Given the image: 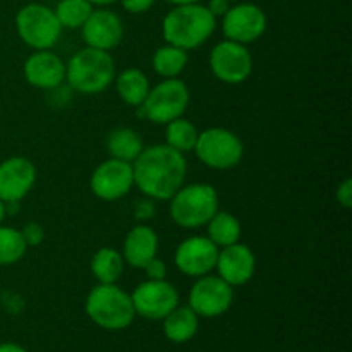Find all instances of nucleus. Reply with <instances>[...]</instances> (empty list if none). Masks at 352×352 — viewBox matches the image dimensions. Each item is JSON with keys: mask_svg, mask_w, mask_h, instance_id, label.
Wrapping results in <instances>:
<instances>
[{"mask_svg": "<svg viewBox=\"0 0 352 352\" xmlns=\"http://www.w3.org/2000/svg\"><path fill=\"white\" fill-rule=\"evenodd\" d=\"M134 186L151 199L168 201L184 186L188 162L168 144H153L133 162Z\"/></svg>", "mask_w": 352, "mask_h": 352, "instance_id": "obj_1", "label": "nucleus"}, {"mask_svg": "<svg viewBox=\"0 0 352 352\" xmlns=\"http://www.w3.org/2000/svg\"><path fill=\"white\" fill-rule=\"evenodd\" d=\"M215 28L217 17H213L206 6L196 2L174 6V9L168 10L162 23V33L168 45L189 52L201 47Z\"/></svg>", "mask_w": 352, "mask_h": 352, "instance_id": "obj_2", "label": "nucleus"}, {"mask_svg": "<svg viewBox=\"0 0 352 352\" xmlns=\"http://www.w3.org/2000/svg\"><path fill=\"white\" fill-rule=\"evenodd\" d=\"M65 79L74 91L96 95L116 79V64L109 52L86 47L65 64Z\"/></svg>", "mask_w": 352, "mask_h": 352, "instance_id": "obj_3", "label": "nucleus"}, {"mask_svg": "<svg viewBox=\"0 0 352 352\" xmlns=\"http://www.w3.org/2000/svg\"><path fill=\"white\" fill-rule=\"evenodd\" d=\"M86 315L105 330H124L136 318L133 299L116 284H98L86 298Z\"/></svg>", "mask_w": 352, "mask_h": 352, "instance_id": "obj_4", "label": "nucleus"}, {"mask_svg": "<svg viewBox=\"0 0 352 352\" xmlns=\"http://www.w3.org/2000/svg\"><path fill=\"white\" fill-rule=\"evenodd\" d=\"M168 201L172 220L184 229L206 226L219 212V195L210 184L182 186Z\"/></svg>", "mask_w": 352, "mask_h": 352, "instance_id": "obj_5", "label": "nucleus"}, {"mask_svg": "<svg viewBox=\"0 0 352 352\" xmlns=\"http://www.w3.org/2000/svg\"><path fill=\"white\" fill-rule=\"evenodd\" d=\"M16 30L21 40L34 50H50L60 38L64 28L54 9L45 3H28L16 16Z\"/></svg>", "mask_w": 352, "mask_h": 352, "instance_id": "obj_6", "label": "nucleus"}, {"mask_svg": "<svg viewBox=\"0 0 352 352\" xmlns=\"http://www.w3.org/2000/svg\"><path fill=\"white\" fill-rule=\"evenodd\" d=\"M189 105V89L184 81L170 78L150 89L146 100L141 103L140 116L153 124H168L179 119Z\"/></svg>", "mask_w": 352, "mask_h": 352, "instance_id": "obj_7", "label": "nucleus"}, {"mask_svg": "<svg viewBox=\"0 0 352 352\" xmlns=\"http://www.w3.org/2000/svg\"><path fill=\"white\" fill-rule=\"evenodd\" d=\"M195 153L206 167L215 170H229L243 160V141L229 129L210 127L199 133Z\"/></svg>", "mask_w": 352, "mask_h": 352, "instance_id": "obj_8", "label": "nucleus"}, {"mask_svg": "<svg viewBox=\"0 0 352 352\" xmlns=\"http://www.w3.org/2000/svg\"><path fill=\"white\" fill-rule=\"evenodd\" d=\"M210 69L226 85H241L253 72V57L246 45L223 40L210 54Z\"/></svg>", "mask_w": 352, "mask_h": 352, "instance_id": "obj_9", "label": "nucleus"}, {"mask_svg": "<svg viewBox=\"0 0 352 352\" xmlns=\"http://www.w3.org/2000/svg\"><path fill=\"white\" fill-rule=\"evenodd\" d=\"M234 287L215 275H203L189 292V308L201 318H215L229 311Z\"/></svg>", "mask_w": 352, "mask_h": 352, "instance_id": "obj_10", "label": "nucleus"}, {"mask_svg": "<svg viewBox=\"0 0 352 352\" xmlns=\"http://www.w3.org/2000/svg\"><path fill=\"white\" fill-rule=\"evenodd\" d=\"M267 14L260 6L251 2H241L230 6L222 16V31L227 40L237 43H253L267 31Z\"/></svg>", "mask_w": 352, "mask_h": 352, "instance_id": "obj_11", "label": "nucleus"}, {"mask_svg": "<svg viewBox=\"0 0 352 352\" xmlns=\"http://www.w3.org/2000/svg\"><path fill=\"white\" fill-rule=\"evenodd\" d=\"M133 306L136 315L143 318L157 322L164 320L172 309L179 306V292L170 282L164 280H146L134 289Z\"/></svg>", "mask_w": 352, "mask_h": 352, "instance_id": "obj_12", "label": "nucleus"}, {"mask_svg": "<svg viewBox=\"0 0 352 352\" xmlns=\"http://www.w3.org/2000/svg\"><path fill=\"white\" fill-rule=\"evenodd\" d=\"M89 186L93 195L103 201H116L124 198L134 186L133 164L109 158L95 168Z\"/></svg>", "mask_w": 352, "mask_h": 352, "instance_id": "obj_13", "label": "nucleus"}, {"mask_svg": "<svg viewBox=\"0 0 352 352\" xmlns=\"http://www.w3.org/2000/svg\"><path fill=\"white\" fill-rule=\"evenodd\" d=\"M219 251V246L208 237H188L175 251V265L188 277H203L215 270Z\"/></svg>", "mask_w": 352, "mask_h": 352, "instance_id": "obj_14", "label": "nucleus"}, {"mask_svg": "<svg viewBox=\"0 0 352 352\" xmlns=\"http://www.w3.org/2000/svg\"><path fill=\"white\" fill-rule=\"evenodd\" d=\"M85 43L98 50H112L122 41L124 24L119 14L100 7L93 9L86 23L81 26Z\"/></svg>", "mask_w": 352, "mask_h": 352, "instance_id": "obj_15", "label": "nucleus"}, {"mask_svg": "<svg viewBox=\"0 0 352 352\" xmlns=\"http://www.w3.org/2000/svg\"><path fill=\"white\" fill-rule=\"evenodd\" d=\"M36 182V167L24 157L7 158L0 164V199L19 203Z\"/></svg>", "mask_w": 352, "mask_h": 352, "instance_id": "obj_16", "label": "nucleus"}, {"mask_svg": "<svg viewBox=\"0 0 352 352\" xmlns=\"http://www.w3.org/2000/svg\"><path fill=\"white\" fill-rule=\"evenodd\" d=\"M215 268L219 270L220 278H223L232 287H239L253 278L256 272V258L251 248L236 243L219 251Z\"/></svg>", "mask_w": 352, "mask_h": 352, "instance_id": "obj_17", "label": "nucleus"}, {"mask_svg": "<svg viewBox=\"0 0 352 352\" xmlns=\"http://www.w3.org/2000/svg\"><path fill=\"white\" fill-rule=\"evenodd\" d=\"M24 76L31 86L40 89H55L65 79V64L50 50H36L24 64Z\"/></svg>", "mask_w": 352, "mask_h": 352, "instance_id": "obj_18", "label": "nucleus"}, {"mask_svg": "<svg viewBox=\"0 0 352 352\" xmlns=\"http://www.w3.org/2000/svg\"><path fill=\"white\" fill-rule=\"evenodd\" d=\"M158 253V236L151 227L136 226L124 241V261L134 268H144Z\"/></svg>", "mask_w": 352, "mask_h": 352, "instance_id": "obj_19", "label": "nucleus"}, {"mask_svg": "<svg viewBox=\"0 0 352 352\" xmlns=\"http://www.w3.org/2000/svg\"><path fill=\"white\" fill-rule=\"evenodd\" d=\"M199 316L189 306H177L164 318V333L170 342L184 344L198 333Z\"/></svg>", "mask_w": 352, "mask_h": 352, "instance_id": "obj_20", "label": "nucleus"}, {"mask_svg": "<svg viewBox=\"0 0 352 352\" xmlns=\"http://www.w3.org/2000/svg\"><path fill=\"white\" fill-rule=\"evenodd\" d=\"M117 93L124 103L131 107H140L150 93V81L140 69H126L116 78Z\"/></svg>", "mask_w": 352, "mask_h": 352, "instance_id": "obj_21", "label": "nucleus"}, {"mask_svg": "<svg viewBox=\"0 0 352 352\" xmlns=\"http://www.w3.org/2000/svg\"><path fill=\"white\" fill-rule=\"evenodd\" d=\"M107 148H109L110 157L117 158V160L129 162V164H133L140 157L141 151L144 150L140 134L136 131L129 129V127L113 129L109 134V140H107Z\"/></svg>", "mask_w": 352, "mask_h": 352, "instance_id": "obj_22", "label": "nucleus"}, {"mask_svg": "<svg viewBox=\"0 0 352 352\" xmlns=\"http://www.w3.org/2000/svg\"><path fill=\"white\" fill-rule=\"evenodd\" d=\"M124 258L113 248H102L91 258V274L100 284H116L124 272Z\"/></svg>", "mask_w": 352, "mask_h": 352, "instance_id": "obj_23", "label": "nucleus"}, {"mask_svg": "<svg viewBox=\"0 0 352 352\" xmlns=\"http://www.w3.org/2000/svg\"><path fill=\"white\" fill-rule=\"evenodd\" d=\"M208 239L219 248H227L239 243L241 223L232 213L217 212L208 223Z\"/></svg>", "mask_w": 352, "mask_h": 352, "instance_id": "obj_24", "label": "nucleus"}, {"mask_svg": "<svg viewBox=\"0 0 352 352\" xmlns=\"http://www.w3.org/2000/svg\"><path fill=\"white\" fill-rule=\"evenodd\" d=\"M188 52L182 50V48L174 47V45H165V47H160L153 54V58H151V64H153L155 72L158 76L165 79L177 78L182 71L188 65Z\"/></svg>", "mask_w": 352, "mask_h": 352, "instance_id": "obj_25", "label": "nucleus"}, {"mask_svg": "<svg viewBox=\"0 0 352 352\" xmlns=\"http://www.w3.org/2000/svg\"><path fill=\"white\" fill-rule=\"evenodd\" d=\"M167 126V133H165V138H167V144L174 150L181 151V153H188V151H195L196 141H198L199 131L196 129V126L189 120L179 119L170 120Z\"/></svg>", "mask_w": 352, "mask_h": 352, "instance_id": "obj_26", "label": "nucleus"}, {"mask_svg": "<svg viewBox=\"0 0 352 352\" xmlns=\"http://www.w3.org/2000/svg\"><path fill=\"white\" fill-rule=\"evenodd\" d=\"M93 6L88 0H60L54 9L58 23L67 30H78L91 14Z\"/></svg>", "mask_w": 352, "mask_h": 352, "instance_id": "obj_27", "label": "nucleus"}, {"mask_svg": "<svg viewBox=\"0 0 352 352\" xmlns=\"http://www.w3.org/2000/svg\"><path fill=\"white\" fill-rule=\"evenodd\" d=\"M28 244L21 230L0 227V265H12L23 260Z\"/></svg>", "mask_w": 352, "mask_h": 352, "instance_id": "obj_28", "label": "nucleus"}, {"mask_svg": "<svg viewBox=\"0 0 352 352\" xmlns=\"http://www.w3.org/2000/svg\"><path fill=\"white\" fill-rule=\"evenodd\" d=\"M21 234H23L24 241H26L28 248L30 246H40L41 243H43L45 239V230L43 227L40 226V223L36 222H30L24 226V229L21 230Z\"/></svg>", "mask_w": 352, "mask_h": 352, "instance_id": "obj_29", "label": "nucleus"}, {"mask_svg": "<svg viewBox=\"0 0 352 352\" xmlns=\"http://www.w3.org/2000/svg\"><path fill=\"white\" fill-rule=\"evenodd\" d=\"M148 275V280H164L167 277V267L162 260L158 258H153L150 263H146V267L143 268Z\"/></svg>", "mask_w": 352, "mask_h": 352, "instance_id": "obj_30", "label": "nucleus"}, {"mask_svg": "<svg viewBox=\"0 0 352 352\" xmlns=\"http://www.w3.org/2000/svg\"><path fill=\"white\" fill-rule=\"evenodd\" d=\"M155 2L157 0H120V6L131 14H143L148 12L155 6Z\"/></svg>", "mask_w": 352, "mask_h": 352, "instance_id": "obj_31", "label": "nucleus"}, {"mask_svg": "<svg viewBox=\"0 0 352 352\" xmlns=\"http://www.w3.org/2000/svg\"><path fill=\"white\" fill-rule=\"evenodd\" d=\"M337 201L344 206V208H351L352 206V181L346 179L342 184L337 188Z\"/></svg>", "mask_w": 352, "mask_h": 352, "instance_id": "obj_32", "label": "nucleus"}, {"mask_svg": "<svg viewBox=\"0 0 352 352\" xmlns=\"http://www.w3.org/2000/svg\"><path fill=\"white\" fill-rule=\"evenodd\" d=\"M134 213L138 220H150L155 215V205L151 201H138Z\"/></svg>", "mask_w": 352, "mask_h": 352, "instance_id": "obj_33", "label": "nucleus"}, {"mask_svg": "<svg viewBox=\"0 0 352 352\" xmlns=\"http://www.w3.org/2000/svg\"><path fill=\"white\" fill-rule=\"evenodd\" d=\"M230 3L232 2H229V0H210L208 6H206V9L213 14V17H222L223 14L229 10Z\"/></svg>", "mask_w": 352, "mask_h": 352, "instance_id": "obj_34", "label": "nucleus"}, {"mask_svg": "<svg viewBox=\"0 0 352 352\" xmlns=\"http://www.w3.org/2000/svg\"><path fill=\"white\" fill-rule=\"evenodd\" d=\"M0 352H28V351L24 349L23 346H19V344L6 342V344H0Z\"/></svg>", "mask_w": 352, "mask_h": 352, "instance_id": "obj_35", "label": "nucleus"}, {"mask_svg": "<svg viewBox=\"0 0 352 352\" xmlns=\"http://www.w3.org/2000/svg\"><path fill=\"white\" fill-rule=\"evenodd\" d=\"M93 7H107V6H112V3L119 2V0H88Z\"/></svg>", "mask_w": 352, "mask_h": 352, "instance_id": "obj_36", "label": "nucleus"}, {"mask_svg": "<svg viewBox=\"0 0 352 352\" xmlns=\"http://www.w3.org/2000/svg\"><path fill=\"white\" fill-rule=\"evenodd\" d=\"M165 2L172 3V6H186V3H196L199 0H165Z\"/></svg>", "mask_w": 352, "mask_h": 352, "instance_id": "obj_37", "label": "nucleus"}, {"mask_svg": "<svg viewBox=\"0 0 352 352\" xmlns=\"http://www.w3.org/2000/svg\"><path fill=\"white\" fill-rule=\"evenodd\" d=\"M6 203L2 201V199H0V223H2V220L6 219Z\"/></svg>", "mask_w": 352, "mask_h": 352, "instance_id": "obj_38", "label": "nucleus"}, {"mask_svg": "<svg viewBox=\"0 0 352 352\" xmlns=\"http://www.w3.org/2000/svg\"><path fill=\"white\" fill-rule=\"evenodd\" d=\"M229 2H239V0H229Z\"/></svg>", "mask_w": 352, "mask_h": 352, "instance_id": "obj_39", "label": "nucleus"}]
</instances>
